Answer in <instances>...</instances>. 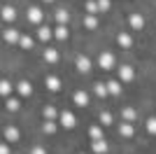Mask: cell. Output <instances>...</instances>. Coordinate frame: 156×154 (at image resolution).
Listing matches in <instances>:
<instances>
[{
	"label": "cell",
	"mask_w": 156,
	"mask_h": 154,
	"mask_svg": "<svg viewBox=\"0 0 156 154\" xmlns=\"http://www.w3.org/2000/svg\"><path fill=\"white\" fill-rule=\"evenodd\" d=\"M16 94H19L21 98H28L33 94V86H30V82H26V79H23V82H19L16 84Z\"/></svg>",
	"instance_id": "5b68a950"
},
{
	"label": "cell",
	"mask_w": 156,
	"mask_h": 154,
	"mask_svg": "<svg viewBox=\"0 0 156 154\" xmlns=\"http://www.w3.org/2000/svg\"><path fill=\"white\" fill-rule=\"evenodd\" d=\"M16 45H19V47H23V49H30V47H33V38H28V35H21Z\"/></svg>",
	"instance_id": "603a6c76"
},
{
	"label": "cell",
	"mask_w": 156,
	"mask_h": 154,
	"mask_svg": "<svg viewBox=\"0 0 156 154\" xmlns=\"http://www.w3.org/2000/svg\"><path fill=\"white\" fill-rule=\"evenodd\" d=\"M44 2H54V0H44Z\"/></svg>",
	"instance_id": "d590c367"
},
{
	"label": "cell",
	"mask_w": 156,
	"mask_h": 154,
	"mask_svg": "<svg viewBox=\"0 0 156 154\" xmlns=\"http://www.w3.org/2000/svg\"><path fill=\"white\" fill-rule=\"evenodd\" d=\"M107 94H112V96H119V94H121V82H117V79L107 82Z\"/></svg>",
	"instance_id": "9a60e30c"
},
{
	"label": "cell",
	"mask_w": 156,
	"mask_h": 154,
	"mask_svg": "<svg viewBox=\"0 0 156 154\" xmlns=\"http://www.w3.org/2000/svg\"><path fill=\"white\" fill-rule=\"evenodd\" d=\"M37 38L42 40V42H47V40H51V38H54L51 28H47V26H40V28H37Z\"/></svg>",
	"instance_id": "4fadbf2b"
},
{
	"label": "cell",
	"mask_w": 156,
	"mask_h": 154,
	"mask_svg": "<svg viewBox=\"0 0 156 154\" xmlns=\"http://www.w3.org/2000/svg\"><path fill=\"white\" fill-rule=\"evenodd\" d=\"M72 101L77 103L79 108H84V105H89V96H86L84 91H75V96H72Z\"/></svg>",
	"instance_id": "7c38bea8"
},
{
	"label": "cell",
	"mask_w": 156,
	"mask_h": 154,
	"mask_svg": "<svg viewBox=\"0 0 156 154\" xmlns=\"http://www.w3.org/2000/svg\"><path fill=\"white\" fill-rule=\"evenodd\" d=\"M42 115H44V119H56V110H54L51 105H47V108L42 110Z\"/></svg>",
	"instance_id": "484cf974"
},
{
	"label": "cell",
	"mask_w": 156,
	"mask_h": 154,
	"mask_svg": "<svg viewBox=\"0 0 156 154\" xmlns=\"http://www.w3.org/2000/svg\"><path fill=\"white\" fill-rule=\"evenodd\" d=\"M98 2V12H107L110 9V0H96Z\"/></svg>",
	"instance_id": "f546056e"
},
{
	"label": "cell",
	"mask_w": 156,
	"mask_h": 154,
	"mask_svg": "<svg viewBox=\"0 0 156 154\" xmlns=\"http://www.w3.org/2000/svg\"><path fill=\"white\" fill-rule=\"evenodd\" d=\"M133 77H135V70H133L130 65H121V68H119V79H121V82H130Z\"/></svg>",
	"instance_id": "3957f363"
},
{
	"label": "cell",
	"mask_w": 156,
	"mask_h": 154,
	"mask_svg": "<svg viewBox=\"0 0 156 154\" xmlns=\"http://www.w3.org/2000/svg\"><path fill=\"white\" fill-rule=\"evenodd\" d=\"M117 45L121 47V49H130V47H133V38H130L128 33H119L117 35Z\"/></svg>",
	"instance_id": "277c9868"
},
{
	"label": "cell",
	"mask_w": 156,
	"mask_h": 154,
	"mask_svg": "<svg viewBox=\"0 0 156 154\" xmlns=\"http://www.w3.org/2000/svg\"><path fill=\"white\" fill-rule=\"evenodd\" d=\"M54 38L56 40H68V28H65V24H58V28H54Z\"/></svg>",
	"instance_id": "2e32d148"
},
{
	"label": "cell",
	"mask_w": 156,
	"mask_h": 154,
	"mask_svg": "<svg viewBox=\"0 0 156 154\" xmlns=\"http://www.w3.org/2000/svg\"><path fill=\"white\" fill-rule=\"evenodd\" d=\"M42 131H44L47 135H54L56 133V122H54V119H47V122L42 124Z\"/></svg>",
	"instance_id": "ffe728a7"
},
{
	"label": "cell",
	"mask_w": 156,
	"mask_h": 154,
	"mask_svg": "<svg viewBox=\"0 0 156 154\" xmlns=\"http://www.w3.org/2000/svg\"><path fill=\"white\" fill-rule=\"evenodd\" d=\"M42 16H44V14H42V9H40V7H30V9H28V19H30L33 24H40V21H42Z\"/></svg>",
	"instance_id": "30bf717a"
},
{
	"label": "cell",
	"mask_w": 156,
	"mask_h": 154,
	"mask_svg": "<svg viewBox=\"0 0 156 154\" xmlns=\"http://www.w3.org/2000/svg\"><path fill=\"white\" fill-rule=\"evenodd\" d=\"M0 154H9V145L7 142H0Z\"/></svg>",
	"instance_id": "836d02e7"
},
{
	"label": "cell",
	"mask_w": 156,
	"mask_h": 154,
	"mask_svg": "<svg viewBox=\"0 0 156 154\" xmlns=\"http://www.w3.org/2000/svg\"><path fill=\"white\" fill-rule=\"evenodd\" d=\"M93 94H96L98 98L107 96V84H100V82H96V84H93Z\"/></svg>",
	"instance_id": "44dd1931"
},
{
	"label": "cell",
	"mask_w": 156,
	"mask_h": 154,
	"mask_svg": "<svg viewBox=\"0 0 156 154\" xmlns=\"http://www.w3.org/2000/svg\"><path fill=\"white\" fill-rule=\"evenodd\" d=\"M44 84H47L51 91H58V89H61V79H58L56 75H49V77L44 79Z\"/></svg>",
	"instance_id": "5bb4252c"
},
{
	"label": "cell",
	"mask_w": 156,
	"mask_h": 154,
	"mask_svg": "<svg viewBox=\"0 0 156 154\" xmlns=\"http://www.w3.org/2000/svg\"><path fill=\"white\" fill-rule=\"evenodd\" d=\"M91 149L96 154H105V152H107V142H105L103 138H96V140L91 142Z\"/></svg>",
	"instance_id": "ba28073f"
},
{
	"label": "cell",
	"mask_w": 156,
	"mask_h": 154,
	"mask_svg": "<svg viewBox=\"0 0 156 154\" xmlns=\"http://www.w3.org/2000/svg\"><path fill=\"white\" fill-rule=\"evenodd\" d=\"M68 19H70V14L65 12V9H58V12H56V21H58V24H68Z\"/></svg>",
	"instance_id": "cb8c5ba5"
},
{
	"label": "cell",
	"mask_w": 156,
	"mask_h": 154,
	"mask_svg": "<svg viewBox=\"0 0 156 154\" xmlns=\"http://www.w3.org/2000/svg\"><path fill=\"white\" fill-rule=\"evenodd\" d=\"M147 131H149L151 135H156V117H151V119H147Z\"/></svg>",
	"instance_id": "f1b7e54d"
},
{
	"label": "cell",
	"mask_w": 156,
	"mask_h": 154,
	"mask_svg": "<svg viewBox=\"0 0 156 154\" xmlns=\"http://www.w3.org/2000/svg\"><path fill=\"white\" fill-rule=\"evenodd\" d=\"M86 9H89V14H98V2H86Z\"/></svg>",
	"instance_id": "d6a6232c"
},
{
	"label": "cell",
	"mask_w": 156,
	"mask_h": 154,
	"mask_svg": "<svg viewBox=\"0 0 156 154\" xmlns=\"http://www.w3.org/2000/svg\"><path fill=\"white\" fill-rule=\"evenodd\" d=\"M128 24H130V28H135V31H142V28H144V19H142V14H130V16H128Z\"/></svg>",
	"instance_id": "8992f818"
},
{
	"label": "cell",
	"mask_w": 156,
	"mask_h": 154,
	"mask_svg": "<svg viewBox=\"0 0 156 154\" xmlns=\"http://www.w3.org/2000/svg\"><path fill=\"white\" fill-rule=\"evenodd\" d=\"M119 133L124 135V138H130V135L135 133V128H133V124H119Z\"/></svg>",
	"instance_id": "ac0fdd59"
},
{
	"label": "cell",
	"mask_w": 156,
	"mask_h": 154,
	"mask_svg": "<svg viewBox=\"0 0 156 154\" xmlns=\"http://www.w3.org/2000/svg\"><path fill=\"white\" fill-rule=\"evenodd\" d=\"M58 122L63 124L65 128H72L75 124H77V119H75V115H72V112H61V115H58Z\"/></svg>",
	"instance_id": "7a4b0ae2"
},
{
	"label": "cell",
	"mask_w": 156,
	"mask_h": 154,
	"mask_svg": "<svg viewBox=\"0 0 156 154\" xmlns=\"http://www.w3.org/2000/svg\"><path fill=\"white\" fill-rule=\"evenodd\" d=\"M98 65L103 68V70H114V56H112L110 51H105L98 56Z\"/></svg>",
	"instance_id": "6da1fadb"
},
{
	"label": "cell",
	"mask_w": 156,
	"mask_h": 154,
	"mask_svg": "<svg viewBox=\"0 0 156 154\" xmlns=\"http://www.w3.org/2000/svg\"><path fill=\"white\" fill-rule=\"evenodd\" d=\"M19 31H14V28H9V31H5V40L7 42H12V45H16V42H19Z\"/></svg>",
	"instance_id": "d6986e66"
},
{
	"label": "cell",
	"mask_w": 156,
	"mask_h": 154,
	"mask_svg": "<svg viewBox=\"0 0 156 154\" xmlns=\"http://www.w3.org/2000/svg\"><path fill=\"white\" fill-rule=\"evenodd\" d=\"M5 140L7 142H19V128L16 126H7L5 128Z\"/></svg>",
	"instance_id": "52a82bcc"
},
{
	"label": "cell",
	"mask_w": 156,
	"mask_h": 154,
	"mask_svg": "<svg viewBox=\"0 0 156 154\" xmlns=\"http://www.w3.org/2000/svg\"><path fill=\"white\" fill-rule=\"evenodd\" d=\"M12 91H14V86H12V84H9V82H7V79H0V96H9V94H12Z\"/></svg>",
	"instance_id": "e0dca14e"
},
{
	"label": "cell",
	"mask_w": 156,
	"mask_h": 154,
	"mask_svg": "<svg viewBox=\"0 0 156 154\" xmlns=\"http://www.w3.org/2000/svg\"><path fill=\"white\" fill-rule=\"evenodd\" d=\"M91 138H93V140H96V138H103V128L98 126V124L91 126Z\"/></svg>",
	"instance_id": "1f68e13d"
},
{
	"label": "cell",
	"mask_w": 156,
	"mask_h": 154,
	"mask_svg": "<svg viewBox=\"0 0 156 154\" xmlns=\"http://www.w3.org/2000/svg\"><path fill=\"white\" fill-rule=\"evenodd\" d=\"M84 26H86V28H96V26H98V21H96V14L86 16V19H84Z\"/></svg>",
	"instance_id": "83f0119b"
},
{
	"label": "cell",
	"mask_w": 156,
	"mask_h": 154,
	"mask_svg": "<svg viewBox=\"0 0 156 154\" xmlns=\"http://www.w3.org/2000/svg\"><path fill=\"white\" fill-rule=\"evenodd\" d=\"M124 119H128V122H133V119H137V112L133 108H126L124 110Z\"/></svg>",
	"instance_id": "4316f807"
},
{
	"label": "cell",
	"mask_w": 156,
	"mask_h": 154,
	"mask_svg": "<svg viewBox=\"0 0 156 154\" xmlns=\"http://www.w3.org/2000/svg\"><path fill=\"white\" fill-rule=\"evenodd\" d=\"M0 16H2L5 21H14V19H16V9L7 5V7H2V9H0Z\"/></svg>",
	"instance_id": "9c48e42d"
},
{
	"label": "cell",
	"mask_w": 156,
	"mask_h": 154,
	"mask_svg": "<svg viewBox=\"0 0 156 154\" xmlns=\"http://www.w3.org/2000/svg\"><path fill=\"white\" fill-rule=\"evenodd\" d=\"M7 110H9V112H16V110H19V101L7 96Z\"/></svg>",
	"instance_id": "d4e9b609"
},
{
	"label": "cell",
	"mask_w": 156,
	"mask_h": 154,
	"mask_svg": "<svg viewBox=\"0 0 156 154\" xmlns=\"http://www.w3.org/2000/svg\"><path fill=\"white\" fill-rule=\"evenodd\" d=\"M77 70L79 72H89L91 70V61L86 56H77Z\"/></svg>",
	"instance_id": "8fae6325"
},
{
	"label": "cell",
	"mask_w": 156,
	"mask_h": 154,
	"mask_svg": "<svg viewBox=\"0 0 156 154\" xmlns=\"http://www.w3.org/2000/svg\"><path fill=\"white\" fill-rule=\"evenodd\" d=\"M44 61L47 63H56V61H58V51L56 49H44Z\"/></svg>",
	"instance_id": "7402d4cb"
},
{
	"label": "cell",
	"mask_w": 156,
	"mask_h": 154,
	"mask_svg": "<svg viewBox=\"0 0 156 154\" xmlns=\"http://www.w3.org/2000/svg\"><path fill=\"white\" fill-rule=\"evenodd\" d=\"M30 154H47V149H44V147H33Z\"/></svg>",
	"instance_id": "e575fe53"
},
{
	"label": "cell",
	"mask_w": 156,
	"mask_h": 154,
	"mask_svg": "<svg viewBox=\"0 0 156 154\" xmlns=\"http://www.w3.org/2000/svg\"><path fill=\"white\" fill-rule=\"evenodd\" d=\"M100 124H103V126H110L112 124V115L110 112H103V115H100Z\"/></svg>",
	"instance_id": "4dcf8cb0"
}]
</instances>
